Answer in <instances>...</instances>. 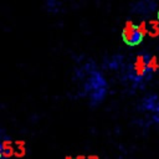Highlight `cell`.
<instances>
[{"label":"cell","mask_w":159,"mask_h":159,"mask_svg":"<svg viewBox=\"0 0 159 159\" xmlns=\"http://www.w3.org/2000/svg\"><path fill=\"white\" fill-rule=\"evenodd\" d=\"M145 35V24L142 22L139 26L134 25L130 20H128L122 30V40L128 46H137L139 45Z\"/></svg>","instance_id":"cell-3"},{"label":"cell","mask_w":159,"mask_h":159,"mask_svg":"<svg viewBox=\"0 0 159 159\" xmlns=\"http://www.w3.org/2000/svg\"><path fill=\"white\" fill-rule=\"evenodd\" d=\"M157 16H158V21H159V9H158V15Z\"/></svg>","instance_id":"cell-9"},{"label":"cell","mask_w":159,"mask_h":159,"mask_svg":"<svg viewBox=\"0 0 159 159\" xmlns=\"http://www.w3.org/2000/svg\"><path fill=\"white\" fill-rule=\"evenodd\" d=\"M76 78L81 82V94L86 97L92 107L99 106L107 97L108 82L92 60H87L76 68Z\"/></svg>","instance_id":"cell-1"},{"label":"cell","mask_w":159,"mask_h":159,"mask_svg":"<svg viewBox=\"0 0 159 159\" xmlns=\"http://www.w3.org/2000/svg\"><path fill=\"white\" fill-rule=\"evenodd\" d=\"M65 159H80V158H75V157H66Z\"/></svg>","instance_id":"cell-8"},{"label":"cell","mask_w":159,"mask_h":159,"mask_svg":"<svg viewBox=\"0 0 159 159\" xmlns=\"http://www.w3.org/2000/svg\"><path fill=\"white\" fill-rule=\"evenodd\" d=\"M137 109L142 113H147L150 117V122L159 123V96L157 93L145 94L139 101Z\"/></svg>","instance_id":"cell-4"},{"label":"cell","mask_w":159,"mask_h":159,"mask_svg":"<svg viewBox=\"0 0 159 159\" xmlns=\"http://www.w3.org/2000/svg\"><path fill=\"white\" fill-rule=\"evenodd\" d=\"M158 7L155 0H138L132 4L130 11L140 16H150Z\"/></svg>","instance_id":"cell-5"},{"label":"cell","mask_w":159,"mask_h":159,"mask_svg":"<svg viewBox=\"0 0 159 159\" xmlns=\"http://www.w3.org/2000/svg\"><path fill=\"white\" fill-rule=\"evenodd\" d=\"M124 65H125V58L120 53H116V55L106 58L103 62V66L111 71H122Z\"/></svg>","instance_id":"cell-7"},{"label":"cell","mask_w":159,"mask_h":159,"mask_svg":"<svg viewBox=\"0 0 159 159\" xmlns=\"http://www.w3.org/2000/svg\"><path fill=\"white\" fill-rule=\"evenodd\" d=\"M12 139L7 132L0 125V159H11L14 155Z\"/></svg>","instance_id":"cell-6"},{"label":"cell","mask_w":159,"mask_h":159,"mask_svg":"<svg viewBox=\"0 0 159 159\" xmlns=\"http://www.w3.org/2000/svg\"><path fill=\"white\" fill-rule=\"evenodd\" d=\"M157 68V57L148 51H140L130 61L125 62L120 73L123 81L133 89H142L152 80Z\"/></svg>","instance_id":"cell-2"}]
</instances>
